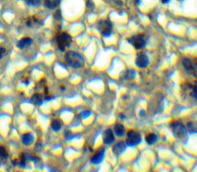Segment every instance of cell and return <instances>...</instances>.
<instances>
[{
    "label": "cell",
    "mask_w": 197,
    "mask_h": 172,
    "mask_svg": "<svg viewBox=\"0 0 197 172\" xmlns=\"http://www.w3.org/2000/svg\"><path fill=\"white\" fill-rule=\"evenodd\" d=\"M190 95L193 98L197 100V86H194L192 87V91L190 92Z\"/></svg>",
    "instance_id": "603a6c76"
},
{
    "label": "cell",
    "mask_w": 197,
    "mask_h": 172,
    "mask_svg": "<svg viewBox=\"0 0 197 172\" xmlns=\"http://www.w3.org/2000/svg\"><path fill=\"white\" fill-rule=\"evenodd\" d=\"M51 127L54 131H59L62 127V123L59 120H54L51 123Z\"/></svg>",
    "instance_id": "ac0fdd59"
},
{
    "label": "cell",
    "mask_w": 197,
    "mask_h": 172,
    "mask_svg": "<svg viewBox=\"0 0 197 172\" xmlns=\"http://www.w3.org/2000/svg\"><path fill=\"white\" fill-rule=\"evenodd\" d=\"M146 141L149 144H153L157 141V136L155 134H153V133H150V134H147L146 137Z\"/></svg>",
    "instance_id": "e0dca14e"
},
{
    "label": "cell",
    "mask_w": 197,
    "mask_h": 172,
    "mask_svg": "<svg viewBox=\"0 0 197 172\" xmlns=\"http://www.w3.org/2000/svg\"><path fill=\"white\" fill-rule=\"evenodd\" d=\"M5 52H6V50L3 47H0V59H2V57L4 56Z\"/></svg>",
    "instance_id": "d4e9b609"
},
{
    "label": "cell",
    "mask_w": 197,
    "mask_h": 172,
    "mask_svg": "<svg viewBox=\"0 0 197 172\" xmlns=\"http://www.w3.org/2000/svg\"><path fill=\"white\" fill-rule=\"evenodd\" d=\"M32 102L36 105H41L42 103V97L40 93H35L32 97Z\"/></svg>",
    "instance_id": "9a60e30c"
},
{
    "label": "cell",
    "mask_w": 197,
    "mask_h": 172,
    "mask_svg": "<svg viewBox=\"0 0 197 172\" xmlns=\"http://www.w3.org/2000/svg\"><path fill=\"white\" fill-rule=\"evenodd\" d=\"M60 3V0H45V6L48 8H56Z\"/></svg>",
    "instance_id": "4fadbf2b"
},
{
    "label": "cell",
    "mask_w": 197,
    "mask_h": 172,
    "mask_svg": "<svg viewBox=\"0 0 197 172\" xmlns=\"http://www.w3.org/2000/svg\"><path fill=\"white\" fill-rule=\"evenodd\" d=\"M104 155H105V149L102 148L92 156V158H91V162L94 164H100L101 162L103 161V158H104Z\"/></svg>",
    "instance_id": "ba28073f"
},
{
    "label": "cell",
    "mask_w": 197,
    "mask_h": 172,
    "mask_svg": "<svg viewBox=\"0 0 197 172\" xmlns=\"http://www.w3.org/2000/svg\"><path fill=\"white\" fill-rule=\"evenodd\" d=\"M7 157L6 150L4 147L0 146V159H5Z\"/></svg>",
    "instance_id": "7402d4cb"
},
{
    "label": "cell",
    "mask_w": 197,
    "mask_h": 172,
    "mask_svg": "<svg viewBox=\"0 0 197 172\" xmlns=\"http://www.w3.org/2000/svg\"><path fill=\"white\" fill-rule=\"evenodd\" d=\"M171 129L175 137L178 138H183L186 135L187 130L186 127L178 121H175L171 124Z\"/></svg>",
    "instance_id": "3957f363"
},
{
    "label": "cell",
    "mask_w": 197,
    "mask_h": 172,
    "mask_svg": "<svg viewBox=\"0 0 197 172\" xmlns=\"http://www.w3.org/2000/svg\"><path fill=\"white\" fill-rule=\"evenodd\" d=\"M25 2L31 6H37L40 4V0H25Z\"/></svg>",
    "instance_id": "44dd1931"
},
{
    "label": "cell",
    "mask_w": 197,
    "mask_h": 172,
    "mask_svg": "<svg viewBox=\"0 0 197 172\" xmlns=\"http://www.w3.org/2000/svg\"><path fill=\"white\" fill-rule=\"evenodd\" d=\"M139 0H136V4H139Z\"/></svg>",
    "instance_id": "f1b7e54d"
},
{
    "label": "cell",
    "mask_w": 197,
    "mask_h": 172,
    "mask_svg": "<svg viewBox=\"0 0 197 172\" xmlns=\"http://www.w3.org/2000/svg\"><path fill=\"white\" fill-rule=\"evenodd\" d=\"M32 43V40L30 37H25L23 38L22 40H20L17 43V47L19 49H24L26 48L28 46H30V45Z\"/></svg>",
    "instance_id": "8fae6325"
},
{
    "label": "cell",
    "mask_w": 197,
    "mask_h": 172,
    "mask_svg": "<svg viewBox=\"0 0 197 172\" xmlns=\"http://www.w3.org/2000/svg\"><path fill=\"white\" fill-rule=\"evenodd\" d=\"M135 76H136V72H135V70H132V69L128 70L125 74V79H127V80L134 79Z\"/></svg>",
    "instance_id": "ffe728a7"
},
{
    "label": "cell",
    "mask_w": 197,
    "mask_h": 172,
    "mask_svg": "<svg viewBox=\"0 0 197 172\" xmlns=\"http://www.w3.org/2000/svg\"><path fill=\"white\" fill-rule=\"evenodd\" d=\"M115 141V137L113 131L110 129H108L105 131L104 135H103V141L106 144H110Z\"/></svg>",
    "instance_id": "30bf717a"
},
{
    "label": "cell",
    "mask_w": 197,
    "mask_h": 172,
    "mask_svg": "<svg viewBox=\"0 0 197 172\" xmlns=\"http://www.w3.org/2000/svg\"><path fill=\"white\" fill-rule=\"evenodd\" d=\"M71 136H72V134H71V132H70V131H69V130H68V131H66V132H65V138L69 140V139L71 138V137H70Z\"/></svg>",
    "instance_id": "484cf974"
},
{
    "label": "cell",
    "mask_w": 197,
    "mask_h": 172,
    "mask_svg": "<svg viewBox=\"0 0 197 172\" xmlns=\"http://www.w3.org/2000/svg\"><path fill=\"white\" fill-rule=\"evenodd\" d=\"M98 29L103 36L107 37L111 35L112 31H113V25L111 22L108 19L102 20L98 23Z\"/></svg>",
    "instance_id": "5b68a950"
},
{
    "label": "cell",
    "mask_w": 197,
    "mask_h": 172,
    "mask_svg": "<svg viewBox=\"0 0 197 172\" xmlns=\"http://www.w3.org/2000/svg\"><path fill=\"white\" fill-rule=\"evenodd\" d=\"M114 131L118 137H122L125 134V127H123V125L120 124H115V127H114Z\"/></svg>",
    "instance_id": "5bb4252c"
},
{
    "label": "cell",
    "mask_w": 197,
    "mask_h": 172,
    "mask_svg": "<svg viewBox=\"0 0 197 172\" xmlns=\"http://www.w3.org/2000/svg\"><path fill=\"white\" fill-rule=\"evenodd\" d=\"M145 110H141V112L140 113H139V115L141 116V117H143V115H145V114H146V113H145Z\"/></svg>",
    "instance_id": "4316f807"
},
{
    "label": "cell",
    "mask_w": 197,
    "mask_h": 172,
    "mask_svg": "<svg viewBox=\"0 0 197 172\" xmlns=\"http://www.w3.org/2000/svg\"><path fill=\"white\" fill-rule=\"evenodd\" d=\"M126 144L124 143L123 141H120L117 144H115L113 147V152L116 155H119L121 153H122L125 149H126Z\"/></svg>",
    "instance_id": "9c48e42d"
},
{
    "label": "cell",
    "mask_w": 197,
    "mask_h": 172,
    "mask_svg": "<svg viewBox=\"0 0 197 172\" xmlns=\"http://www.w3.org/2000/svg\"><path fill=\"white\" fill-rule=\"evenodd\" d=\"M161 1L163 3H168V2H170V0H161Z\"/></svg>",
    "instance_id": "83f0119b"
},
{
    "label": "cell",
    "mask_w": 197,
    "mask_h": 172,
    "mask_svg": "<svg viewBox=\"0 0 197 172\" xmlns=\"http://www.w3.org/2000/svg\"><path fill=\"white\" fill-rule=\"evenodd\" d=\"M129 41L136 50H140L146 45V40H145L144 36L141 34L133 36L132 37L130 38V40Z\"/></svg>",
    "instance_id": "8992f818"
},
{
    "label": "cell",
    "mask_w": 197,
    "mask_h": 172,
    "mask_svg": "<svg viewBox=\"0 0 197 172\" xmlns=\"http://www.w3.org/2000/svg\"><path fill=\"white\" fill-rule=\"evenodd\" d=\"M22 141H23V144L25 145V146L32 144L34 141L33 135L32 134H30V133H26V134L23 135Z\"/></svg>",
    "instance_id": "7c38bea8"
},
{
    "label": "cell",
    "mask_w": 197,
    "mask_h": 172,
    "mask_svg": "<svg viewBox=\"0 0 197 172\" xmlns=\"http://www.w3.org/2000/svg\"><path fill=\"white\" fill-rule=\"evenodd\" d=\"M90 114H91L90 111H88V110H87V111H82V113H80V117H81L82 119H84V118L88 117Z\"/></svg>",
    "instance_id": "cb8c5ba5"
},
{
    "label": "cell",
    "mask_w": 197,
    "mask_h": 172,
    "mask_svg": "<svg viewBox=\"0 0 197 172\" xmlns=\"http://www.w3.org/2000/svg\"><path fill=\"white\" fill-rule=\"evenodd\" d=\"M182 64L185 67V68L189 72L194 71V67H193V63L191 62L190 59H184L182 60Z\"/></svg>",
    "instance_id": "2e32d148"
},
{
    "label": "cell",
    "mask_w": 197,
    "mask_h": 172,
    "mask_svg": "<svg viewBox=\"0 0 197 172\" xmlns=\"http://www.w3.org/2000/svg\"><path fill=\"white\" fill-rule=\"evenodd\" d=\"M141 135L139 133L135 131V130H129L127 133V137H126V144L128 146H135V145L139 144L141 142Z\"/></svg>",
    "instance_id": "277c9868"
},
{
    "label": "cell",
    "mask_w": 197,
    "mask_h": 172,
    "mask_svg": "<svg viewBox=\"0 0 197 172\" xmlns=\"http://www.w3.org/2000/svg\"><path fill=\"white\" fill-rule=\"evenodd\" d=\"M187 129L191 133H197L196 122H189L187 124Z\"/></svg>",
    "instance_id": "d6986e66"
},
{
    "label": "cell",
    "mask_w": 197,
    "mask_h": 172,
    "mask_svg": "<svg viewBox=\"0 0 197 172\" xmlns=\"http://www.w3.org/2000/svg\"><path fill=\"white\" fill-rule=\"evenodd\" d=\"M65 59L66 63L73 68L82 67L85 63L82 56L79 54L78 52H73V51H69L66 52Z\"/></svg>",
    "instance_id": "6da1fadb"
},
{
    "label": "cell",
    "mask_w": 197,
    "mask_h": 172,
    "mask_svg": "<svg viewBox=\"0 0 197 172\" xmlns=\"http://www.w3.org/2000/svg\"><path fill=\"white\" fill-rule=\"evenodd\" d=\"M56 42L59 50L63 52V51H65V48L70 45L72 42V38L70 35L66 33H62L57 36Z\"/></svg>",
    "instance_id": "7a4b0ae2"
},
{
    "label": "cell",
    "mask_w": 197,
    "mask_h": 172,
    "mask_svg": "<svg viewBox=\"0 0 197 172\" xmlns=\"http://www.w3.org/2000/svg\"><path fill=\"white\" fill-rule=\"evenodd\" d=\"M149 58H148L146 55L144 54V53L138 54L136 59V64L137 67L140 68H145L149 65Z\"/></svg>",
    "instance_id": "52a82bcc"
}]
</instances>
